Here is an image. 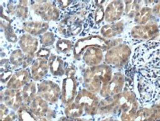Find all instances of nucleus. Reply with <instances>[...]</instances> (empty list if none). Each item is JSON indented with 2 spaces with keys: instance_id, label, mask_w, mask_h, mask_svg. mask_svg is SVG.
I'll list each match as a JSON object with an SVG mask.
<instances>
[{
  "instance_id": "obj_1",
  "label": "nucleus",
  "mask_w": 160,
  "mask_h": 121,
  "mask_svg": "<svg viewBox=\"0 0 160 121\" xmlns=\"http://www.w3.org/2000/svg\"><path fill=\"white\" fill-rule=\"evenodd\" d=\"M131 64L136 72L142 103L157 101L160 97V41H149L137 47Z\"/></svg>"
},
{
  "instance_id": "obj_2",
  "label": "nucleus",
  "mask_w": 160,
  "mask_h": 121,
  "mask_svg": "<svg viewBox=\"0 0 160 121\" xmlns=\"http://www.w3.org/2000/svg\"><path fill=\"white\" fill-rule=\"evenodd\" d=\"M112 72L109 66H98L92 68L85 74V84L92 91H98L103 83V85L111 80Z\"/></svg>"
},
{
  "instance_id": "obj_3",
  "label": "nucleus",
  "mask_w": 160,
  "mask_h": 121,
  "mask_svg": "<svg viewBox=\"0 0 160 121\" xmlns=\"http://www.w3.org/2000/svg\"><path fill=\"white\" fill-rule=\"evenodd\" d=\"M130 50L125 45H120L108 51L106 55L107 63L116 68L123 67L128 60Z\"/></svg>"
},
{
  "instance_id": "obj_4",
  "label": "nucleus",
  "mask_w": 160,
  "mask_h": 121,
  "mask_svg": "<svg viewBox=\"0 0 160 121\" xmlns=\"http://www.w3.org/2000/svg\"><path fill=\"white\" fill-rule=\"evenodd\" d=\"M19 44L22 51L27 54V57L25 58L23 65V66L25 65L24 68H26V66L29 64L28 61L32 60L33 55L37 51L38 41L37 39L32 37L29 34H25L20 37Z\"/></svg>"
},
{
  "instance_id": "obj_5",
  "label": "nucleus",
  "mask_w": 160,
  "mask_h": 121,
  "mask_svg": "<svg viewBox=\"0 0 160 121\" xmlns=\"http://www.w3.org/2000/svg\"><path fill=\"white\" fill-rule=\"evenodd\" d=\"M159 30L156 24L147 25L145 26H137L132 29L131 35L134 39L149 40L158 35Z\"/></svg>"
},
{
  "instance_id": "obj_6",
  "label": "nucleus",
  "mask_w": 160,
  "mask_h": 121,
  "mask_svg": "<svg viewBox=\"0 0 160 121\" xmlns=\"http://www.w3.org/2000/svg\"><path fill=\"white\" fill-rule=\"evenodd\" d=\"M124 85V78L121 74H116L111 82L103 86L101 94L103 97H106L118 93Z\"/></svg>"
},
{
  "instance_id": "obj_7",
  "label": "nucleus",
  "mask_w": 160,
  "mask_h": 121,
  "mask_svg": "<svg viewBox=\"0 0 160 121\" xmlns=\"http://www.w3.org/2000/svg\"><path fill=\"white\" fill-rule=\"evenodd\" d=\"M124 6L121 1H113L106 8L105 19L108 23H112L119 20L123 14Z\"/></svg>"
},
{
  "instance_id": "obj_8",
  "label": "nucleus",
  "mask_w": 160,
  "mask_h": 121,
  "mask_svg": "<svg viewBox=\"0 0 160 121\" xmlns=\"http://www.w3.org/2000/svg\"><path fill=\"white\" fill-rule=\"evenodd\" d=\"M40 5L37 6L36 13L43 17V19L51 20H56L59 16V12L56 7L52 6L49 3L43 1V2H39Z\"/></svg>"
},
{
  "instance_id": "obj_9",
  "label": "nucleus",
  "mask_w": 160,
  "mask_h": 121,
  "mask_svg": "<svg viewBox=\"0 0 160 121\" xmlns=\"http://www.w3.org/2000/svg\"><path fill=\"white\" fill-rule=\"evenodd\" d=\"M48 61L44 58H39L33 62L31 66V77L35 80H39L48 74Z\"/></svg>"
},
{
  "instance_id": "obj_10",
  "label": "nucleus",
  "mask_w": 160,
  "mask_h": 121,
  "mask_svg": "<svg viewBox=\"0 0 160 121\" xmlns=\"http://www.w3.org/2000/svg\"><path fill=\"white\" fill-rule=\"evenodd\" d=\"M102 58L103 52L102 50L95 47H91L87 49L84 54L83 60L87 65L92 67L99 64L102 61Z\"/></svg>"
},
{
  "instance_id": "obj_11",
  "label": "nucleus",
  "mask_w": 160,
  "mask_h": 121,
  "mask_svg": "<svg viewBox=\"0 0 160 121\" xmlns=\"http://www.w3.org/2000/svg\"><path fill=\"white\" fill-rule=\"evenodd\" d=\"M31 76V75L25 70L16 72L11 78V80L8 82V87L14 89H18L19 87H21L24 84H27Z\"/></svg>"
},
{
  "instance_id": "obj_12",
  "label": "nucleus",
  "mask_w": 160,
  "mask_h": 121,
  "mask_svg": "<svg viewBox=\"0 0 160 121\" xmlns=\"http://www.w3.org/2000/svg\"><path fill=\"white\" fill-rule=\"evenodd\" d=\"M50 71L54 76H62L64 74V62L56 55H52L49 61Z\"/></svg>"
},
{
  "instance_id": "obj_13",
  "label": "nucleus",
  "mask_w": 160,
  "mask_h": 121,
  "mask_svg": "<svg viewBox=\"0 0 160 121\" xmlns=\"http://www.w3.org/2000/svg\"><path fill=\"white\" fill-rule=\"evenodd\" d=\"M76 81L73 75H70L65 78L63 82V91H64V99L66 101H70L73 96V92L76 90Z\"/></svg>"
},
{
  "instance_id": "obj_14",
  "label": "nucleus",
  "mask_w": 160,
  "mask_h": 121,
  "mask_svg": "<svg viewBox=\"0 0 160 121\" xmlns=\"http://www.w3.org/2000/svg\"><path fill=\"white\" fill-rule=\"evenodd\" d=\"M24 30L33 36L40 35L45 32L48 28V24L45 23L31 22L24 24Z\"/></svg>"
},
{
  "instance_id": "obj_15",
  "label": "nucleus",
  "mask_w": 160,
  "mask_h": 121,
  "mask_svg": "<svg viewBox=\"0 0 160 121\" xmlns=\"http://www.w3.org/2000/svg\"><path fill=\"white\" fill-rule=\"evenodd\" d=\"M59 91V87L52 82H45L42 85V87L39 89V92L43 94L46 99L53 100L57 97V91Z\"/></svg>"
},
{
  "instance_id": "obj_16",
  "label": "nucleus",
  "mask_w": 160,
  "mask_h": 121,
  "mask_svg": "<svg viewBox=\"0 0 160 121\" xmlns=\"http://www.w3.org/2000/svg\"><path fill=\"white\" fill-rule=\"evenodd\" d=\"M123 30V24L122 23H117L112 25H108L102 28L101 33L103 36L108 37H112L120 34Z\"/></svg>"
},
{
  "instance_id": "obj_17",
  "label": "nucleus",
  "mask_w": 160,
  "mask_h": 121,
  "mask_svg": "<svg viewBox=\"0 0 160 121\" xmlns=\"http://www.w3.org/2000/svg\"><path fill=\"white\" fill-rule=\"evenodd\" d=\"M151 16V9L148 7L143 8L138 12L135 16V22L138 24H146V23L150 19Z\"/></svg>"
},
{
  "instance_id": "obj_18",
  "label": "nucleus",
  "mask_w": 160,
  "mask_h": 121,
  "mask_svg": "<svg viewBox=\"0 0 160 121\" xmlns=\"http://www.w3.org/2000/svg\"><path fill=\"white\" fill-rule=\"evenodd\" d=\"M24 60L25 57H24L22 51L20 50H16V51L12 53L10 59L11 63L16 66V68H18V66L22 64L24 65Z\"/></svg>"
},
{
  "instance_id": "obj_19",
  "label": "nucleus",
  "mask_w": 160,
  "mask_h": 121,
  "mask_svg": "<svg viewBox=\"0 0 160 121\" xmlns=\"http://www.w3.org/2000/svg\"><path fill=\"white\" fill-rule=\"evenodd\" d=\"M72 47L73 45L71 41L67 40H59L56 43L57 50L62 53L69 52Z\"/></svg>"
},
{
  "instance_id": "obj_20",
  "label": "nucleus",
  "mask_w": 160,
  "mask_h": 121,
  "mask_svg": "<svg viewBox=\"0 0 160 121\" xmlns=\"http://www.w3.org/2000/svg\"><path fill=\"white\" fill-rule=\"evenodd\" d=\"M126 9L125 11L126 14H128L129 16H132V14L137 13L138 10L139 8L138 7V1H126ZM139 8V7H138Z\"/></svg>"
},
{
  "instance_id": "obj_21",
  "label": "nucleus",
  "mask_w": 160,
  "mask_h": 121,
  "mask_svg": "<svg viewBox=\"0 0 160 121\" xmlns=\"http://www.w3.org/2000/svg\"><path fill=\"white\" fill-rule=\"evenodd\" d=\"M27 4V1H20L19 6L16 8V14H17V15L20 16V17H22V19H26L27 14H28Z\"/></svg>"
},
{
  "instance_id": "obj_22",
  "label": "nucleus",
  "mask_w": 160,
  "mask_h": 121,
  "mask_svg": "<svg viewBox=\"0 0 160 121\" xmlns=\"http://www.w3.org/2000/svg\"><path fill=\"white\" fill-rule=\"evenodd\" d=\"M55 38L52 33H47L41 37V43L43 47H49L53 44Z\"/></svg>"
},
{
  "instance_id": "obj_23",
  "label": "nucleus",
  "mask_w": 160,
  "mask_h": 121,
  "mask_svg": "<svg viewBox=\"0 0 160 121\" xmlns=\"http://www.w3.org/2000/svg\"><path fill=\"white\" fill-rule=\"evenodd\" d=\"M36 86L34 83H29L26 86H24V99L27 97V99H30L32 97V95H34L36 91Z\"/></svg>"
},
{
  "instance_id": "obj_24",
  "label": "nucleus",
  "mask_w": 160,
  "mask_h": 121,
  "mask_svg": "<svg viewBox=\"0 0 160 121\" xmlns=\"http://www.w3.org/2000/svg\"><path fill=\"white\" fill-rule=\"evenodd\" d=\"M50 54V51L49 49L47 48H41L39 51H38L36 53V56L37 57H41V58H44V59H46V58L48 57Z\"/></svg>"
},
{
  "instance_id": "obj_25",
  "label": "nucleus",
  "mask_w": 160,
  "mask_h": 121,
  "mask_svg": "<svg viewBox=\"0 0 160 121\" xmlns=\"http://www.w3.org/2000/svg\"><path fill=\"white\" fill-rule=\"evenodd\" d=\"M74 1H56L57 3V6L62 9H66L67 7H68L70 4L73 3Z\"/></svg>"
},
{
  "instance_id": "obj_26",
  "label": "nucleus",
  "mask_w": 160,
  "mask_h": 121,
  "mask_svg": "<svg viewBox=\"0 0 160 121\" xmlns=\"http://www.w3.org/2000/svg\"><path fill=\"white\" fill-rule=\"evenodd\" d=\"M153 13L156 15L160 16V2H158V4L157 6H154Z\"/></svg>"
},
{
  "instance_id": "obj_27",
  "label": "nucleus",
  "mask_w": 160,
  "mask_h": 121,
  "mask_svg": "<svg viewBox=\"0 0 160 121\" xmlns=\"http://www.w3.org/2000/svg\"><path fill=\"white\" fill-rule=\"evenodd\" d=\"M159 28H160V26H159Z\"/></svg>"
}]
</instances>
